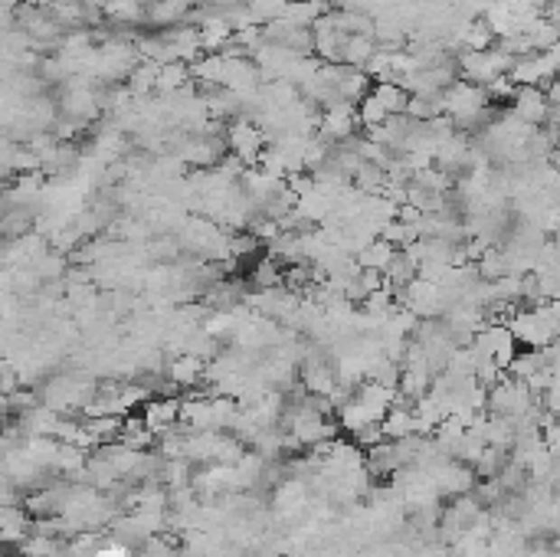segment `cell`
<instances>
[{"label":"cell","mask_w":560,"mask_h":557,"mask_svg":"<svg viewBox=\"0 0 560 557\" xmlns=\"http://www.w3.org/2000/svg\"><path fill=\"white\" fill-rule=\"evenodd\" d=\"M505 328L511 331L515 345L547 348L557 341V302H541V305H525L508 315Z\"/></svg>","instance_id":"1"},{"label":"cell","mask_w":560,"mask_h":557,"mask_svg":"<svg viewBox=\"0 0 560 557\" xmlns=\"http://www.w3.org/2000/svg\"><path fill=\"white\" fill-rule=\"evenodd\" d=\"M511 116L518 118V122L531 125V128H541L547 118L557 116V106H551L547 102V96H544V88H515V96H511Z\"/></svg>","instance_id":"2"},{"label":"cell","mask_w":560,"mask_h":557,"mask_svg":"<svg viewBox=\"0 0 560 557\" xmlns=\"http://www.w3.org/2000/svg\"><path fill=\"white\" fill-rule=\"evenodd\" d=\"M141 420H145V426H148L151 433L161 436L167 433L171 426H177V420H181V397H154L145 404V410H141Z\"/></svg>","instance_id":"3"},{"label":"cell","mask_w":560,"mask_h":557,"mask_svg":"<svg viewBox=\"0 0 560 557\" xmlns=\"http://www.w3.org/2000/svg\"><path fill=\"white\" fill-rule=\"evenodd\" d=\"M397 249L387 243V239L374 237L368 243V246H360L358 253H354V263H358V269H374V273H384L387 263L394 259Z\"/></svg>","instance_id":"4"},{"label":"cell","mask_w":560,"mask_h":557,"mask_svg":"<svg viewBox=\"0 0 560 557\" xmlns=\"http://www.w3.org/2000/svg\"><path fill=\"white\" fill-rule=\"evenodd\" d=\"M370 96L384 106L387 116H403L410 92H406L403 86H397V82H374V86H370Z\"/></svg>","instance_id":"5"},{"label":"cell","mask_w":560,"mask_h":557,"mask_svg":"<svg viewBox=\"0 0 560 557\" xmlns=\"http://www.w3.org/2000/svg\"><path fill=\"white\" fill-rule=\"evenodd\" d=\"M0 190H4V187H0Z\"/></svg>","instance_id":"6"}]
</instances>
